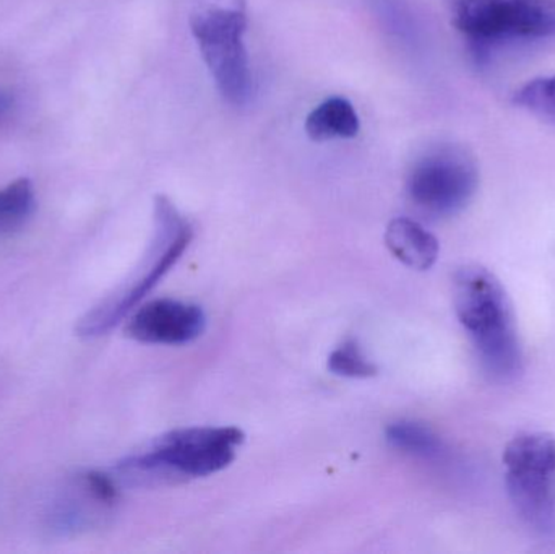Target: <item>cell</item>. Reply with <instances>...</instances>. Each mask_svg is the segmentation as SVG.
Returning <instances> with one entry per match:
<instances>
[{"label": "cell", "instance_id": "obj_1", "mask_svg": "<svg viewBox=\"0 0 555 554\" xmlns=\"http://www.w3.org/2000/svg\"><path fill=\"white\" fill-rule=\"evenodd\" d=\"M453 302L486 373L498 381L517 377L524 370V350L501 280L486 267H463L453 279Z\"/></svg>", "mask_w": 555, "mask_h": 554}, {"label": "cell", "instance_id": "obj_2", "mask_svg": "<svg viewBox=\"0 0 555 554\" xmlns=\"http://www.w3.org/2000/svg\"><path fill=\"white\" fill-rule=\"evenodd\" d=\"M192 236L194 231L191 223L179 214L168 197L158 195L155 202V236L145 259L119 292L81 319L78 332L87 337H96L116 327L178 263L191 244Z\"/></svg>", "mask_w": 555, "mask_h": 554}, {"label": "cell", "instance_id": "obj_3", "mask_svg": "<svg viewBox=\"0 0 555 554\" xmlns=\"http://www.w3.org/2000/svg\"><path fill=\"white\" fill-rule=\"evenodd\" d=\"M244 433L233 426H197L162 436L149 451L120 465L130 477L146 480L208 477L236 459Z\"/></svg>", "mask_w": 555, "mask_h": 554}, {"label": "cell", "instance_id": "obj_4", "mask_svg": "<svg viewBox=\"0 0 555 554\" xmlns=\"http://www.w3.org/2000/svg\"><path fill=\"white\" fill-rule=\"evenodd\" d=\"M191 26L218 90L230 103H246L253 90L243 41L246 0H198L191 13Z\"/></svg>", "mask_w": 555, "mask_h": 554}, {"label": "cell", "instance_id": "obj_5", "mask_svg": "<svg viewBox=\"0 0 555 554\" xmlns=\"http://www.w3.org/2000/svg\"><path fill=\"white\" fill-rule=\"evenodd\" d=\"M505 485L525 524L541 537L555 536V438L528 431L504 451Z\"/></svg>", "mask_w": 555, "mask_h": 554}, {"label": "cell", "instance_id": "obj_6", "mask_svg": "<svg viewBox=\"0 0 555 554\" xmlns=\"http://www.w3.org/2000/svg\"><path fill=\"white\" fill-rule=\"evenodd\" d=\"M455 28L476 51L555 38V0H453Z\"/></svg>", "mask_w": 555, "mask_h": 554}, {"label": "cell", "instance_id": "obj_7", "mask_svg": "<svg viewBox=\"0 0 555 554\" xmlns=\"http://www.w3.org/2000/svg\"><path fill=\"white\" fill-rule=\"evenodd\" d=\"M479 184L478 166L463 150H436L410 175L408 191L417 207L437 217L459 214L472 202Z\"/></svg>", "mask_w": 555, "mask_h": 554}, {"label": "cell", "instance_id": "obj_8", "mask_svg": "<svg viewBox=\"0 0 555 554\" xmlns=\"http://www.w3.org/2000/svg\"><path fill=\"white\" fill-rule=\"evenodd\" d=\"M205 328L198 306L176 299H155L137 309L127 324V335L150 345H185L197 340Z\"/></svg>", "mask_w": 555, "mask_h": 554}, {"label": "cell", "instance_id": "obj_9", "mask_svg": "<svg viewBox=\"0 0 555 554\" xmlns=\"http://www.w3.org/2000/svg\"><path fill=\"white\" fill-rule=\"evenodd\" d=\"M385 243L400 262L414 270H429L440 253L437 237L410 218L390 221L385 231Z\"/></svg>", "mask_w": 555, "mask_h": 554}, {"label": "cell", "instance_id": "obj_10", "mask_svg": "<svg viewBox=\"0 0 555 554\" xmlns=\"http://www.w3.org/2000/svg\"><path fill=\"white\" fill-rule=\"evenodd\" d=\"M359 117L345 98H330L315 107L306 119V132L313 142L352 139L359 132Z\"/></svg>", "mask_w": 555, "mask_h": 554}, {"label": "cell", "instance_id": "obj_11", "mask_svg": "<svg viewBox=\"0 0 555 554\" xmlns=\"http://www.w3.org/2000/svg\"><path fill=\"white\" fill-rule=\"evenodd\" d=\"M387 441L391 448L421 459H440L447 451L442 439L433 429L414 422H397L388 426Z\"/></svg>", "mask_w": 555, "mask_h": 554}, {"label": "cell", "instance_id": "obj_12", "mask_svg": "<svg viewBox=\"0 0 555 554\" xmlns=\"http://www.w3.org/2000/svg\"><path fill=\"white\" fill-rule=\"evenodd\" d=\"M35 210V191L28 179H18L0 191V234L23 227Z\"/></svg>", "mask_w": 555, "mask_h": 554}, {"label": "cell", "instance_id": "obj_13", "mask_svg": "<svg viewBox=\"0 0 555 554\" xmlns=\"http://www.w3.org/2000/svg\"><path fill=\"white\" fill-rule=\"evenodd\" d=\"M515 106L555 126V74L534 78L514 93Z\"/></svg>", "mask_w": 555, "mask_h": 554}, {"label": "cell", "instance_id": "obj_14", "mask_svg": "<svg viewBox=\"0 0 555 554\" xmlns=\"http://www.w3.org/2000/svg\"><path fill=\"white\" fill-rule=\"evenodd\" d=\"M328 370L336 376L365 379L377 374V368L364 357L356 342H346L328 358Z\"/></svg>", "mask_w": 555, "mask_h": 554}, {"label": "cell", "instance_id": "obj_15", "mask_svg": "<svg viewBox=\"0 0 555 554\" xmlns=\"http://www.w3.org/2000/svg\"><path fill=\"white\" fill-rule=\"evenodd\" d=\"M13 107V98L7 91L0 90V123L9 116Z\"/></svg>", "mask_w": 555, "mask_h": 554}]
</instances>
